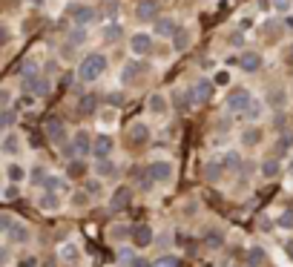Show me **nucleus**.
Here are the masks:
<instances>
[{
	"label": "nucleus",
	"instance_id": "obj_17",
	"mask_svg": "<svg viewBox=\"0 0 293 267\" xmlns=\"http://www.w3.org/2000/svg\"><path fill=\"white\" fill-rule=\"evenodd\" d=\"M144 72V66L138 61H127L124 63V69H121V86H130V83H135V75H141Z\"/></svg>",
	"mask_w": 293,
	"mask_h": 267
},
{
	"label": "nucleus",
	"instance_id": "obj_26",
	"mask_svg": "<svg viewBox=\"0 0 293 267\" xmlns=\"http://www.w3.org/2000/svg\"><path fill=\"white\" fill-rule=\"evenodd\" d=\"M87 164H83V158H75L66 164V178H87Z\"/></svg>",
	"mask_w": 293,
	"mask_h": 267
},
{
	"label": "nucleus",
	"instance_id": "obj_49",
	"mask_svg": "<svg viewBox=\"0 0 293 267\" xmlns=\"http://www.w3.org/2000/svg\"><path fill=\"white\" fill-rule=\"evenodd\" d=\"M89 201H92V198H89L87 193H78V196H72V204H75V207H87Z\"/></svg>",
	"mask_w": 293,
	"mask_h": 267
},
{
	"label": "nucleus",
	"instance_id": "obj_59",
	"mask_svg": "<svg viewBox=\"0 0 293 267\" xmlns=\"http://www.w3.org/2000/svg\"><path fill=\"white\" fill-rule=\"evenodd\" d=\"M20 267H35V258H23V264Z\"/></svg>",
	"mask_w": 293,
	"mask_h": 267
},
{
	"label": "nucleus",
	"instance_id": "obj_6",
	"mask_svg": "<svg viewBox=\"0 0 293 267\" xmlns=\"http://www.w3.org/2000/svg\"><path fill=\"white\" fill-rule=\"evenodd\" d=\"M147 112L155 118H167L170 115V104H167V95L164 92H152L147 98Z\"/></svg>",
	"mask_w": 293,
	"mask_h": 267
},
{
	"label": "nucleus",
	"instance_id": "obj_40",
	"mask_svg": "<svg viewBox=\"0 0 293 267\" xmlns=\"http://www.w3.org/2000/svg\"><path fill=\"white\" fill-rule=\"evenodd\" d=\"M270 6H273V12H279V15H287V12L293 9V0H270Z\"/></svg>",
	"mask_w": 293,
	"mask_h": 267
},
{
	"label": "nucleus",
	"instance_id": "obj_55",
	"mask_svg": "<svg viewBox=\"0 0 293 267\" xmlns=\"http://www.w3.org/2000/svg\"><path fill=\"white\" fill-rule=\"evenodd\" d=\"M6 261H9V250L0 247V267H6Z\"/></svg>",
	"mask_w": 293,
	"mask_h": 267
},
{
	"label": "nucleus",
	"instance_id": "obj_27",
	"mask_svg": "<svg viewBox=\"0 0 293 267\" xmlns=\"http://www.w3.org/2000/svg\"><path fill=\"white\" fill-rule=\"evenodd\" d=\"M222 167H224V169H230V172H236V169L241 167V152H239V150L224 152V155H222Z\"/></svg>",
	"mask_w": 293,
	"mask_h": 267
},
{
	"label": "nucleus",
	"instance_id": "obj_57",
	"mask_svg": "<svg viewBox=\"0 0 293 267\" xmlns=\"http://www.w3.org/2000/svg\"><path fill=\"white\" fill-rule=\"evenodd\" d=\"M241 40H244V35H241V32H236V35H230V43H233V46H239Z\"/></svg>",
	"mask_w": 293,
	"mask_h": 267
},
{
	"label": "nucleus",
	"instance_id": "obj_33",
	"mask_svg": "<svg viewBox=\"0 0 293 267\" xmlns=\"http://www.w3.org/2000/svg\"><path fill=\"white\" fill-rule=\"evenodd\" d=\"M15 121H18V112H15V109H0V132L12 129Z\"/></svg>",
	"mask_w": 293,
	"mask_h": 267
},
{
	"label": "nucleus",
	"instance_id": "obj_39",
	"mask_svg": "<svg viewBox=\"0 0 293 267\" xmlns=\"http://www.w3.org/2000/svg\"><path fill=\"white\" fill-rule=\"evenodd\" d=\"M262 112H265V104H262V101H256V98H253V104H250V107H247V112H244V115H247L250 121H256V118L262 115Z\"/></svg>",
	"mask_w": 293,
	"mask_h": 267
},
{
	"label": "nucleus",
	"instance_id": "obj_19",
	"mask_svg": "<svg viewBox=\"0 0 293 267\" xmlns=\"http://www.w3.org/2000/svg\"><path fill=\"white\" fill-rule=\"evenodd\" d=\"M23 89L35 92V95H49V78L37 75V78H32V80H23Z\"/></svg>",
	"mask_w": 293,
	"mask_h": 267
},
{
	"label": "nucleus",
	"instance_id": "obj_53",
	"mask_svg": "<svg viewBox=\"0 0 293 267\" xmlns=\"http://www.w3.org/2000/svg\"><path fill=\"white\" fill-rule=\"evenodd\" d=\"M3 43H9V29L6 26H0V46Z\"/></svg>",
	"mask_w": 293,
	"mask_h": 267
},
{
	"label": "nucleus",
	"instance_id": "obj_42",
	"mask_svg": "<svg viewBox=\"0 0 293 267\" xmlns=\"http://www.w3.org/2000/svg\"><path fill=\"white\" fill-rule=\"evenodd\" d=\"M152 267H178V258L176 256H161L152 261Z\"/></svg>",
	"mask_w": 293,
	"mask_h": 267
},
{
	"label": "nucleus",
	"instance_id": "obj_15",
	"mask_svg": "<svg viewBox=\"0 0 293 267\" xmlns=\"http://www.w3.org/2000/svg\"><path fill=\"white\" fill-rule=\"evenodd\" d=\"M112 138L109 135H101V138H95L92 141V155H95L98 161H107V158H112Z\"/></svg>",
	"mask_w": 293,
	"mask_h": 267
},
{
	"label": "nucleus",
	"instance_id": "obj_54",
	"mask_svg": "<svg viewBox=\"0 0 293 267\" xmlns=\"http://www.w3.org/2000/svg\"><path fill=\"white\" fill-rule=\"evenodd\" d=\"M127 227H121V224H118V227H112V236H115V239H121V236H127Z\"/></svg>",
	"mask_w": 293,
	"mask_h": 267
},
{
	"label": "nucleus",
	"instance_id": "obj_16",
	"mask_svg": "<svg viewBox=\"0 0 293 267\" xmlns=\"http://www.w3.org/2000/svg\"><path fill=\"white\" fill-rule=\"evenodd\" d=\"M239 69L250 72V75L259 72V69H262V55H259V52H241L239 55Z\"/></svg>",
	"mask_w": 293,
	"mask_h": 267
},
{
	"label": "nucleus",
	"instance_id": "obj_30",
	"mask_svg": "<svg viewBox=\"0 0 293 267\" xmlns=\"http://www.w3.org/2000/svg\"><path fill=\"white\" fill-rule=\"evenodd\" d=\"M190 43H193V35H190L187 29L176 32V37H173V46H176V52H187V49H190Z\"/></svg>",
	"mask_w": 293,
	"mask_h": 267
},
{
	"label": "nucleus",
	"instance_id": "obj_29",
	"mask_svg": "<svg viewBox=\"0 0 293 267\" xmlns=\"http://www.w3.org/2000/svg\"><path fill=\"white\" fill-rule=\"evenodd\" d=\"M46 193H55V196H61V193H66V178H61V175H49L46 178Z\"/></svg>",
	"mask_w": 293,
	"mask_h": 267
},
{
	"label": "nucleus",
	"instance_id": "obj_35",
	"mask_svg": "<svg viewBox=\"0 0 293 267\" xmlns=\"http://www.w3.org/2000/svg\"><path fill=\"white\" fill-rule=\"evenodd\" d=\"M135 181H138V187H141V190H152V187H155V181L150 178L147 167H138V169H135Z\"/></svg>",
	"mask_w": 293,
	"mask_h": 267
},
{
	"label": "nucleus",
	"instance_id": "obj_13",
	"mask_svg": "<svg viewBox=\"0 0 293 267\" xmlns=\"http://www.w3.org/2000/svg\"><path fill=\"white\" fill-rule=\"evenodd\" d=\"M265 104H267L270 109H276V112H282V109L287 107V89H284V86H273V89H267Z\"/></svg>",
	"mask_w": 293,
	"mask_h": 267
},
{
	"label": "nucleus",
	"instance_id": "obj_21",
	"mask_svg": "<svg viewBox=\"0 0 293 267\" xmlns=\"http://www.w3.org/2000/svg\"><path fill=\"white\" fill-rule=\"evenodd\" d=\"M262 138H265V132H262V129H259V126H247V129H244V132H241V147H259V144H262Z\"/></svg>",
	"mask_w": 293,
	"mask_h": 267
},
{
	"label": "nucleus",
	"instance_id": "obj_12",
	"mask_svg": "<svg viewBox=\"0 0 293 267\" xmlns=\"http://www.w3.org/2000/svg\"><path fill=\"white\" fill-rule=\"evenodd\" d=\"M213 80L210 78H198L193 83V98H195V104H207V101L213 98Z\"/></svg>",
	"mask_w": 293,
	"mask_h": 267
},
{
	"label": "nucleus",
	"instance_id": "obj_5",
	"mask_svg": "<svg viewBox=\"0 0 293 267\" xmlns=\"http://www.w3.org/2000/svg\"><path fill=\"white\" fill-rule=\"evenodd\" d=\"M69 18L75 20V26L87 29L89 23H95L98 12L92 9V6H87V3H75V6H72V9H69Z\"/></svg>",
	"mask_w": 293,
	"mask_h": 267
},
{
	"label": "nucleus",
	"instance_id": "obj_34",
	"mask_svg": "<svg viewBox=\"0 0 293 267\" xmlns=\"http://www.w3.org/2000/svg\"><path fill=\"white\" fill-rule=\"evenodd\" d=\"M279 175V158H265L262 161V178H276Z\"/></svg>",
	"mask_w": 293,
	"mask_h": 267
},
{
	"label": "nucleus",
	"instance_id": "obj_2",
	"mask_svg": "<svg viewBox=\"0 0 293 267\" xmlns=\"http://www.w3.org/2000/svg\"><path fill=\"white\" fill-rule=\"evenodd\" d=\"M253 104V95H250L247 86H233L224 98V107L227 112H247V107Z\"/></svg>",
	"mask_w": 293,
	"mask_h": 267
},
{
	"label": "nucleus",
	"instance_id": "obj_50",
	"mask_svg": "<svg viewBox=\"0 0 293 267\" xmlns=\"http://www.w3.org/2000/svg\"><path fill=\"white\" fill-rule=\"evenodd\" d=\"M12 224H15V218H12V215H0V233H9Z\"/></svg>",
	"mask_w": 293,
	"mask_h": 267
},
{
	"label": "nucleus",
	"instance_id": "obj_51",
	"mask_svg": "<svg viewBox=\"0 0 293 267\" xmlns=\"http://www.w3.org/2000/svg\"><path fill=\"white\" fill-rule=\"evenodd\" d=\"M118 258H121V261L127 264V261L133 258V250H130V247H121V250H118Z\"/></svg>",
	"mask_w": 293,
	"mask_h": 267
},
{
	"label": "nucleus",
	"instance_id": "obj_44",
	"mask_svg": "<svg viewBox=\"0 0 293 267\" xmlns=\"http://www.w3.org/2000/svg\"><path fill=\"white\" fill-rule=\"evenodd\" d=\"M213 83H219V86H227V83H230V72L227 69H219L213 75Z\"/></svg>",
	"mask_w": 293,
	"mask_h": 267
},
{
	"label": "nucleus",
	"instance_id": "obj_1",
	"mask_svg": "<svg viewBox=\"0 0 293 267\" xmlns=\"http://www.w3.org/2000/svg\"><path fill=\"white\" fill-rule=\"evenodd\" d=\"M104 72H107V55L104 52H89L80 58L78 63V78L83 83H95V80L104 78Z\"/></svg>",
	"mask_w": 293,
	"mask_h": 267
},
{
	"label": "nucleus",
	"instance_id": "obj_11",
	"mask_svg": "<svg viewBox=\"0 0 293 267\" xmlns=\"http://www.w3.org/2000/svg\"><path fill=\"white\" fill-rule=\"evenodd\" d=\"M72 147H75V155H78V158H87L89 152H92V135H89L87 129H75Z\"/></svg>",
	"mask_w": 293,
	"mask_h": 267
},
{
	"label": "nucleus",
	"instance_id": "obj_31",
	"mask_svg": "<svg viewBox=\"0 0 293 267\" xmlns=\"http://www.w3.org/2000/svg\"><path fill=\"white\" fill-rule=\"evenodd\" d=\"M222 172H224V167H222V161H210L204 167V178L210 181V184H216L219 178H222Z\"/></svg>",
	"mask_w": 293,
	"mask_h": 267
},
{
	"label": "nucleus",
	"instance_id": "obj_28",
	"mask_svg": "<svg viewBox=\"0 0 293 267\" xmlns=\"http://www.w3.org/2000/svg\"><path fill=\"white\" fill-rule=\"evenodd\" d=\"M37 207H40V210H58V207H61V196H55V193H40V196H37Z\"/></svg>",
	"mask_w": 293,
	"mask_h": 267
},
{
	"label": "nucleus",
	"instance_id": "obj_62",
	"mask_svg": "<svg viewBox=\"0 0 293 267\" xmlns=\"http://www.w3.org/2000/svg\"><path fill=\"white\" fill-rule=\"evenodd\" d=\"M287 253H290V256H293V241H290V244H287Z\"/></svg>",
	"mask_w": 293,
	"mask_h": 267
},
{
	"label": "nucleus",
	"instance_id": "obj_38",
	"mask_svg": "<svg viewBox=\"0 0 293 267\" xmlns=\"http://www.w3.org/2000/svg\"><path fill=\"white\" fill-rule=\"evenodd\" d=\"M204 244H207V247H222V244H224V236H222V233H219V230H207L204 233Z\"/></svg>",
	"mask_w": 293,
	"mask_h": 267
},
{
	"label": "nucleus",
	"instance_id": "obj_3",
	"mask_svg": "<svg viewBox=\"0 0 293 267\" xmlns=\"http://www.w3.org/2000/svg\"><path fill=\"white\" fill-rule=\"evenodd\" d=\"M173 169H176V164L170 158H152L147 172H150V178L155 184H170V181H173Z\"/></svg>",
	"mask_w": 293,
	"mask_h": 267
},
{
	"label": "nucleus",
	"instance_id": "obj_9",
	"mask_svg": "<svg viewBox=\"0 0 293 267\" xmlns=\"http://www.w3.org/2000/svg\"><path fill=\"white\" fill-rule=\"evenodd\" d=\"M133 204V187H118L112 196H109V210L112 213H121Z\"/></svg>",
	"mask_w": 293,
	"mask_h": 267
},
{
	"label": "nucleus",
	"instance_id": "obj_22",
	"mask_svg": "<svg viewBox=\"0 0 293 267\" xmlns=\"http://www.w3.org/2000/svg\"><path fill=\"white\" fill-rule=\"evenodd\" d=\"M6 236H9L12 244H26V241H29V227H26V224H20V221H15Z\"/></svg>",
	"mask_w": 293,
	"mask_h": 267
},
{
	"label": "nucleus",
	"instance_id": "obj_14",
	"mask_svg": "<svg viewBox=\"0 0 293 267\" xmlns=\"http://www.w3.org/2000/svg\"><path fill=\"white\" fill-rule=\"evenodd\" d=\"M46 135H49V141H55L58 147H61L63 141H66V124H63L61 118H49L46 121Z\"/></svg>",
	"mask_w": 293,
	"mask_h": 267
},
{
	"label": "nucleus",
	"instance_id": "obj_52",
	"mask_svg": "<svg viewBox=\"0 0 293 267\" xmlns=\"http://www.w3.org/2000/svg\"><path fill=\"white\" fill-rule=\"evenodd\" d=\"M107 101L112 104V107L118 109V104H121V92H112V95H107Z\"/></svg>",
	"mask_w": 293,
	"mask_h": 267
},
{
	"label": "nucleus",
	"instance_id": "obj_58",
	"mask_svg": "<svg viewBox=\"0 0 293 267\" xmlns=\"http://www.w3.org/2000/svg\"><path fill=\"white\" fill-rule=\"evenodd\" d=\"M18 196V184H12V187H6V198H15Z\"/></svg>",
	"mask_w": 293,
	"mask_h": 267
},
{
	"label": "nucleus",
	"instance_id": "obj_7",
	"mask_svg": "<svg viewBox=\"0 0 293 267\" xmlns=\"http://www.w3.org/2000/svg\"><path fill=\"white\" fill-rule=\"evenodd\" d=\"M152 32H155V37H176V32H178L176 18H170V15H158V18L152 20Z\"/></svg>",
	"mask_w": 293,
	"mask_h": 267
},
{
	"label": "nucleus",
	"instance_id": "obj_41",
	"mask_svg": "<svg viewBox=\"0 0 293 267\" xmlns=\"http://www.w3.org/2000/svg\"><path fill=\"white\" fill-rule=\"evenodd\" d=\"M290 141H293L290 135H282V138L276 141V155H284V152L290 150ZM276 155H273V158H276Z\"/></svg>",
	"mask_w": 293,
	"mask_h": 267
},
{
	"label": "nucleus",
	"instance_id": "obj_18",
	"mask_svg": "<svg viewBox=\"0 0 293 267\" xmlns=\"http://www.w3.org/2000/svg\"><path fill=\"white\" fill-rule=\"evenodd\" d=\"M135 15L141 20H155L158 18V3H155V0H141L138 9H135Z\"/></svg>",
	"mask_w": 293,
	"mask_h": 267
},
{
	"label": "nucleus",
	"instance_id": "obj_36",
	"mask_svg": "<svg viewBox=\"0 0 293 267\" xmlns=\"http://www.w3.org/2000/svg\"><path fill=\"white\" fill-rule=\"evenodd\" d=\"M6 178H9L12 184H20V181L26 178V169L20 167V164H9V167H6Z\"/></svg>",
	"mask_w": 293,
	"mask_h": 267
},
{
	"label": "nucleus",
	"instance_id": "obj_46",
	"mask_svg": "<svg viewBox=\"0 0 293 267\" xmlns=\"http://www.w3.org/2000/svg\"><path fill=\"white\" fill-rule=\"evenodd\" d=\"M46 178H49V175L44 172V167H35V169H32V181H35V184H46Z\"/></svg>",
	"mask_w": 293,
	"mask_h": 267
},
{
	"label": "nucleus",
	"instance_id": "obj_63",
	"mask_svg": "<svg viewBox=\"0 0 293 267\" xmlns=\"http://www.w3.org/2000/svg\"><path fill=\"white\" fill-rule=\"evenodd\" d=\"M287 58H290V61H293V46H290V49H287Z\"/></svg>",
	"mask_w": 293,
	"mask_h": 267
},
{
	"label": "nucleus",
	"instance_id": "obj_20",
	"mask_svg": "<svg viewBox=\"0 0 293 267\" xmlns=\"http://www.w3.org/2000/svg\"><path fill=\"white\" fill-rule=\"evenodd\" d=\"M0 150L6 152V155H20V150H23V141H20V135L9 132L6 138H3V144H0Z\"/></svg>",
	"mask_w": 293,
	"mask_h": 267
},
{
	"label": "nucleus",
	"instance_id": "obj_24",
	"mask_svg": "<svg viewBox=\"0 0 293 267\" xmlns=\"http://www.w3.org/2000/svg\"><path fill=\"white\" fill-rule=\"evenodd\" d=\"M61 258L66 261V264H78V258H80V247L75 244V241H66L61 247Z\"/></svg>",
	"mask_w": 293,
	"mask_h": 267
},
{
	"label": "nucleus",
	"instance_id": "obj_45",
	"mask_svg": "<svg viewBox=\"0 0 293 267\" xmlns=\"http://www.w3.org/2000/svg\"><path fill=\"white\" fill-rule=\"evenodd\" d=\"M78 109H80V112H92V109H95V98H92V95H87V98H80Z\"/></svg>",
	"mask_w": 293,
	"mask_h": 267
},
{
	"label": "nucleus",
	"instance_id": "obj_37",
	"mask_svg": "<svg viewBox=\"0 0 293 267\" xmlns=\"http://www.w3.org/2000/svg\"><path fill=\"white\" fill-rule=\"evenodd\" d=\"M247 264L250 267H262V264H265V247H250L247 250Z\"/></svg>",
	"mask_w": 293,
	"mask_h": 267
},
{
	"label": "nucleus",
	"instance_id": "obj_4",
	"mask_svg": "<svg viewBox=\"0 0 293 267\" xmlns=\"http://www.w3.org/2000/svg\"><path fill=\"white\" fill-rule=\"evenodd\" d=\"M152 52V35L150 32H133L130 35V55L135 58H144V55Z\"/></svg>",
	"mask_w": 293,
	"mask_h": 267
},
{
	"label": "nucleus",
	"instance_id": "obj_56",
	"mask_svg": "<svg viewBox=\"0 0 293 267\" xmlns=\"http://www.w3.org/2000/svg\"><path fill=\"white\" fill-rule=\"evenodd\" d=\"M130 264H133V267H152L150 261H147V258H133V261H130Z\"/></svg>",
	"mask_w": 293,
	"mask_h": 267
},
{
	"label": "nucleus",
	"instance_id": "obj_61",
	"mask_svg": "<svg viewBox=\"0 0 293 267\" xmlns=\"http://www.w3.org/2000/svg\"><path fill=\"white\" fill-rule=\"evenodd\" d=\"M287 172H290V175H293V158H290V164H287Z\"/></svg>",
	"mask_w": 293,
	"mask_h": 267
},
{
	"label": "nucleus",
	"instance_id": "obj_47",
	"mask_svg": "<svg viewBox=\"0 0 293 267\" xmlns=\"http://www.w3.org/2000/svg\"><path fill=\"white\" fill-rule=\"evenodd\" d=\"M118 32H121V26H107V32H104V40L115 43V40H118Z\"/></svg>",
	"mask_w": 293,
	"mask_h": 267
},
{
	"label": "nucleus",
	"instance_id": "obj_23",
	"mask_svg": "<svg viewBox=\"0 0 293 267\" xmlns=\"http://www.w3.org/2000/svg\"><path fill=\"white\" fill-rule=\"evenodd\" d=\"M118 124V109L112 107V109H101V112H98V126H101V129H112V126Z\"/></svg>",
	"mask_w": 293,
	"mask_h": 267
},
{
	"label": "nucleus",
	"instance_id": "obj_10",
	"mask_svg": "<svg viewBox=\"0 0 293 267\" xmlns=\"http://www.w3.org/2000/svg\"><path fill=\"white\" fill-rule=\"evenodd\" d=\"M127 141L133 144V147H144V144L150 141V126L144 124V121H133V126L127 129Z\"/></svg>",
	"mask_w": 293,
	"mask_h": 267
},
{
	"label": "nucleus",
	"instance_id": "obj_48",
	"mask_svg": "<svg viewBox=\"0 0 293 267\" xmlns=\"http://www.w3.org/2000/svg\"><path fill=\"white\" fill-rule=\"evenodd\" d=\"M87 193H89V198H92V196H101V181H95V178H92V181H87Z\"/></svg>",
	"mask_w": 293,
	"mask_h": 267
},
{
	"label": "nucleus",
	"instance_id": "obj_32",
	"mask_svg": "<svg viewBox=\"0 0 293 267\" xmlns=\"http://www.w3.org/2000/svg\"><path fill=\"white\" fill-rule=\"evenodd\" d=\"M87 40H89V32H87V29H80V26H75L69 32V37H66V43H69V46H83Z\"/></svg>",
	"mask_w": 293,
	"mask_h": 267
},
{
	"label": "nucleus",
	"instance_id": "obj_25",
	"mask_svg": "<svg viewBox=\"0 0 293 267\" xmlns=\"http://www.w3.org/2000/svg\"><path fill=\"white\" fill-rule=\"evenodd\" d=\"M95 175H98V178H115V175H118L115 161H112V158H107V161H98V164H95Z\"/></svg>",
	"mask_w": 293,
	"mask_h": 267
},
{
	"label": "nucleus",
	"instance_id": "obj_43",
	"mask_svg": "<svg viewBox=\"0 0 293 267\" xmlns=\"http://www.w3.org/2000/svg\"><path fill=\"white\" fill-rule=\"evenodd\" d=\"M276 224H279L282 230H293V213H290V210H287V213H282Z\"/></svg>",
	"mask_w": 293,
	"mask_h": 267
},
{
	"label": "nucleus",
	"instance_id": "obj_8",
	"mask_svg": "<svg viewBox=\"0 0 293 267\" xmlns=\"http://www.w3.org/2000/svg\"><path fill=\"white\" fill-rule=\"evenodd\" d=\"M130 239H133L135 247H150L155 233H152L150 224H135V227H130Z\"/></svg>",
	"mask_w": 293,
	"mask_h": 267
},
{
	"label": "nucleus",
	"instance_id": "obj_60",
	"mask_svg": "<svg viewBox=\"0 0 293 267\" xmlns=\"http://www.w3.org/2000/svg\"><path fill=\"white\" fill-rule=\"evenodd\" d=\"M6 101H9V92L3 89V92H0V104H6Z\"/></svg>",
	"mask_w": 293,
	"mask_h": 267
}]
</instances>
